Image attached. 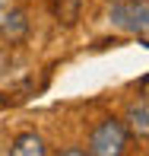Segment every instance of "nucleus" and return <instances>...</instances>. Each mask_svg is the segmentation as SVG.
Listing matches in <instances>:
<instances>
[{"instance_id":"20e7f679","label":"nucleus","mask_w":149,"mask_h":156,"mask_svg":"<svg viewBox=\"0 0 149 156\" xmlns=\"http://www.w3.org/2000/svg\"><path fill=\"white\" fill-rule=\"evenodd\" d=\"M146 115H149V108H146V99H140V105H133V108H130V127L140 134V137H146V131H149Z\"/></svg>"},{"instance_id":"f03ea898","label":"nucleus","mask_w":149,"mask_h":156,"mask_svg":"<svg viewBox=\"0 0 149 156\" xmlns=\"http://www.w3.org/2000/svg\"><path fill=\"white\" fill-rule=\"evenodd\" d=\"M108 19H111V26H117V29L146 38V29H149V6H146V0H114L111 10H108Z\"/></svg>"},{"instance_id":"7ed1b4c3","label":"nucleus","mask_w":149,"mask_h":156,"mask_svg":"<svg viewBox=\"0 0 149 156\" xmlns=\"http://www.w3.org/2000/svg\"><path fill=\"white\" fill-rule=\"evenodd\" d=\"M10 156H48V147H45V140L35 131H25V134H19V137L13 140Z\"/></svg>"},{"instance_id":"39448f33","label":"nucleus","mask_w":149,"mask_h":156,"mask_svg":"<svg viewBox=\"0 0 149 156\" xmlns=\"http://www.w3.org/2000/svg\"><path fill=\"white\" fill-rule=\"evenodd\" d=\"M60 156H86V153H83V150H80V147H67V150H63Z\"/></svg>"},{"instance_id":"f257e3e1","label":"nucleus","mask_w":149,"mask_h":156,"mask_svg":"<svg viewBox=\"0 0 149 156\" xmlns=\"http://www.w3.org/2000/svg\"><path fill=\"white\" fill-rule=\"evenodd\" d=\"M124 150H127V127L117 118H105L92 131L86 156H124Z\"/></svg>"},{"instance_id":"423d86ee","label":"nucleus","mask_w":149,"mask_h":156,"mask_svg":"<svg viewBox=\"0 0 149 156\" xmlns=\"http://www.w3.org/2000/svg\"><path fill=\"white\" fill-rule=\"evenodd\" d=\"M0 6H3V0H0Z\"/></svg>"}]
</instances>
